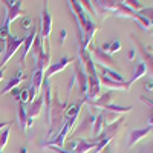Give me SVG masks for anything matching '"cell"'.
Instances as JSON below:
<instances>
[{"label":"cell","instance_id":"30bf717a","mask_svg":"<svg viewBox=\"0 0 153 153\" xmlns=\"http://www.w3.org/2000/svg\"><path fill=\"white\" fill-rule=\"evenodd\" d=\"M37 31H38V23H37V26L32 28V31L25 37V42H23V52H22V57H20V63L22 65H25V60H26L28 54L31 52V49H32V45H34V40H35V37H37Z\"/></svg>","mask_w":153,"mask_h":153},{"label":"cell","instance_id":"ffe728a7","mask_svg":"<svg viewBox=\"0 0 153 153\" xmlns=\"http://www.w3.org/2000/svg\"><path fill=\"white\" fill-rule=\"evenodd\" d=\"M100 109H103V110H107V112H112V113H127V112H130L133 107L132 106H117V104H113V103H109V104H104V106H101Z\"/></svg>","mask_w":153,"mask_h":153},{"label":"cell","instance_id":"3957f363","mask_svg":"<svg viewBox=\"0 0 153 153\" xmlns=\"http://www.w3.org/2000/svg\"><path fill=\"white\" fill-rule=\"evenodd\" d=\"M23 42L25 38H20V37H16V35H9L8 40L5 42V52H3V57L0 60V68H5L6 63L9 61V58L14 57V54L19 51V48L23 46Z\"/></svg>","mask_w":153,"mask_h":153},{"label":"cell","instance_id":"6da1fadb","mask_svg":"<svg viewBox=\"0 0 153 153\" xmlns=\"http://www.w3.org/2000/svg\"><path fill=\"white\" fill-rule=\"evenodd\" d=\"M78 58L83 63L84 71L87 74V80H89V91L86 94V101H94L101 95V84H100V75L95 66V61L91 55L89 51H83L78 52Z\"/></svg>","mask_w":153,"mask_h":153},{"label":"cell","instance_id":"277c9868","mask_svg":"<svg viewBox=\"0 0 153 153\" xmlns=\"http://www.w3.org/2000/svg\"><path fill=\"white\" fill-rule=\"evenodd\" d=\"M2 3L6 8V17L3 20V25L9 26L14 20H17L19 17H23V8H22L20 0H3Z\"/></svg>","mask_w":153,"mask_h":153},{"label":"cell","instance_id":"836d02e7","mask_svg":"<svg viewBox=\"0 0 153 153\" xmlns=\"http://www.w3.org/2000/svg\"><path fill=\"white\" fill-rule=\"evenodd\" d=\"M3 76H5V68H0V81L3 80Z\"/></svg>","mask_w":153,"mask_h":153},{"label":"cell","instance_id":"ac0fdd59","mask_svg":"<svg viewBox=\"0 0 153 153\" xmlns=\"http://www.w3.org/2000/svg\"><path fill=\"white\" fill-rule=\"evenodd\" d=\"M83 103H84V101H78V103L66 104L65 110H63V117H65V121H68V120H71V118H74V117H78Z\"/></svg>","mask_w":153,"mask_h":153},{"label":"cell","instance_id":"4dcf8cb0","mask_svg":"<svg viewBox=\"0 0 153 153\" xmlns=\"http://www.w3.org/2000/svg\"><path fill=\"white\" fill-rule=\"evenodd\" d=\"M66 35H68V32L65 31V29H61L60 31V46H63V45H65V40H66Z\"/></svg>","mask_w":153,"mask_h":153},{"label":"cell","instance_id":"4316f807","mask_svg":"<svg viewBox=\"0 0 153 153\" xmlns=\"http://www.w3.org/2000/svg\"><path fill=\"white\" fill-rule=\"evenodd\" d=\"M124 5L126 6H129L132 11H135V12H139L144 6H143V3L141 2H138V0H129V2H124Z\"/></svg>","mask_w":153,"mask_h":153},{"label":"cell","instance_id":"7a4b0ae2","mask_svg":"<svg viewBox=\"0 0 153 153\" xmlns=\"http://www.w3.org/2000/svg\"><path fill=\"white\" fill-rule=\"evenodd\" d=\"M76 120H78V117H74V118L65 121V124L61 126V129L58 130V133H57L54 138H51L49 141H46L43 146H45V147H48V146H54V147H60V149H63L66 138H68V135H69V132H71V129H72V126L76 123Z\"/></svg>","mask_w":153,"mask_h":153},{"label":"cell","instance_id":"cb8c5ba5","mask_svg":"<svg viewBox=\"0 0 153 153\" xmlns=\"http://www.w3.org/2000/svg\"><path fill=\"white\" fill-rule=\"evenodd\" d=\"M9 135H11V124L6 126L3 129V132L0 133V152H3V149H5V146L8 143V139H9Z\"/></svg>","mask_w":153,"mask_h":153},{"label":"cell","instance_id":"8fae6325","mask_svg":"<svg viewBox=\"0 0 153 153\" xmlns=\"http://www.w3.org/2000/svg\"><path fill=\"white\" fill-rule=\"evenodd\" d=\"M26 78V76H25V72H23V69H17V72L11 76V80L5 84V87L2 89V91H0V95H5V94H8V92H12L14 91V89Z\"/></svg>","mask_w":153,"mask_h":153},{"label":"cell","instance_id":"7c38bea8","mask_svg":"<svg viewBox=\"0 0 153 153\" xmlns=\"http://www.w3.org/2000/svg\"><path fill=\"white\" fill-rule=\"evenodd\" d=\"M91 49H92L94 57H95L94 61H97L100 66H106V65H107V66H113V65H115V60L112 58V55L106 54L104 51H101L100 46H92Z\"/></svg>","mask_w":153,"mask_h":153},{"label":"cell","instance_id":"ba28073f","mask_svg":"<svg viewBox=\"0 0 153 153\" xmlns=\"http://www.w3.org/2000/svg\"><path fill=\"white\" fill-rule=\"evenodd\" d=\"M72 61H75V58H69V57H61L57 63H51V66L45 71V81H49L51 80V76L52 75H55V74H58V72H61V71H65Z\"/></svg>","mask_w":153,"mask_h":153},{"label":"cell","instance_id":"4fadbf2b","mask_svg":"<svg viewBox=\"0 0 153 153\" xmlns=\"http://www.w3.org/2000/svg\"><path fill=\"white\" fill-rule=\"evenodd\" d=\"M100 84H101V86H106L109 91H129L127 81L118 83V81L109 78V76H106V75H103V74L100 75Z\"/></svg>","mask_w":153,"mask_h":153},{"label":"cell","instance_id":"484cf974","mask_svg":"<svg viewBox=\"0 0 153 153\" xmlns=\"http://www.w3.org/2000/svg\"><path fill=\"white\" fill-rule=\"evenodd\" d=\"M121 46H123L121 40H112V42H110V46H109V51H107V54H109V55H113L115 52H118V51L121 49Z\"/></svg>","mask_w":153,"mask_h":153},{"label":"cell","instance_id":"e0dca14e","mask_svg":"<svg viewBox=\"0 0 153 153\" xmlns=\"http://www.w3.org/2000/svg\"><path fill=\"white\" fill-rule=\"evenodd\" d=\"M147 72H149V69H147L146 61H144V60H139L136 65H135V71H133V74H132V78L127 81V86L130 87V86H132L133 83H136L139 78H143Z\"/></svg>","mask_w":153,"mask_h":153},{"label":"cell","instance_id":"52a82bcc","mask_svg":"<svg viewBox=\"0 0 153 153\" xmlns=\"http://www.w3.org/2000/svg\"><path fill=\"white\" fill-rule=\"evenodd\" d=\"M75 72H74V80L75 83H78V87H80V91L81 94H87L89 91V80H87V74L84 71V66H83V63L80 61V58H76L75 60Z\"/></svg>","mask_w":153,"mask_h":153},{"label":"cell","instance_id":"f1b7e54d","mask_svg":"<svg viewBox=\"0 0 153 153\" xmlns=\"http://www.w3.org/2000/svg\"><path fill=\"white\" fill-rule=\"evenodd\" d=\"M48 149L52 150V152H55V153H74V152H71V150H65V149H60V147H54V146H48Z\"/></svg>","mask_w":153,"mask_h":153},{"label":"cell","instance_id":"5b68a950","mask_svg":"<svg viewBox=\"0 0 153 153\" xmlns=\"http://www.w3.org/2000/svg\"><path fill=\"white\" fill-rule=\"evenodd\" d=\"M43 81H45V72L43 71H38L35 69L31 75V83H29V87H28V95H29V104L35 100V97L38 95V92L42 91V86H43Z\"/></svg>","mask_w":153,"mask_h":153},{"label":"cell","instance_id":"2e32d148","mask_svg":"<svg viewBox=\"0 0 153 153\" xmlns=\"http://www.w3.org/2000/svg\"><path fill=\"white\" fill-rule=\"evenodd\" d=\"M43 42H45V45H46V51L35 60V65H37L35 69L45 72V71L51 66V48H49V40H43Z\"/></svg>","mask_w":153,"mask_h":153},{"label":"cell","instance_id":"8992f818","mask_svg":"<svg viewBox=\"0 0 153 153\" xmlns=\"http://www.w3.org/2000/svg\"><path fill=\"white\" fill-rule=\"evenodd\" d=\"M40 34L43 40H48V37L51 35V31H52V19H51V12H49V3L45 2L43 8H42V16H40Z\"/></svg>","mask_w":153,"mask_h":153},{"label":"cell","instance_id":"9c48e42d","mask_svg":"<svg viewBox=\"0 0 153 153\" xmlns=\"http://www.w3.org/2000/svg\"><path fill=\"white\" fill-rule=\"evenodd\" d=\"M95 146H97L95 139H86V138H78L75 141L69 143V149L72 147L71 152L74 153H87L89 150L95 149Z\"/></svg>","mask_w":153,"mask_h":153},{"label":"cell","instance_id":"9a60e30c","mask_svg":"<svg viewBox=\"0 0 153 153\" xmlns=\"http://www.w3.org/2000/svg\"><path fill=\"white\" fill-rule=\"evenodd\" d=\"M45 106V101H43V95H38L32 103L29 104V109L26 110V115H28V120L34 121L38 115L42 113V109Z\"/></svg>","mask_w":153,"mask_h":153},{"label":"cell","instance_id":"d6986e66","mask_svg":"<svg viewBox=\"0 0 153 153\" xmlns=\"http://www.w3.org/2000/svg\"><path fill=\"white\" fill-rule=\"evenodd\" d=\"M104 127H106V118H104L103 112H101V113H98V117L95 118L94 126H92V135H94V139L98 138L101 133H103Z\"/></svg>","mask_w":153,"mask_h":153},{"label":"cell","instance_id":"d590c367","mask_svg":"<svg viewBox=\"0 0 153 153\" xmlns=\"http://www.w3.org/2000/svg\"><path fill=\"white\" fill-rule=\"evenodd\" d=\"M19 153H28V149H26V147H22Z\"/></svg>","mask_w":153,"mask_h":153},{"label":"cell","instance_id":"d6a6232c","mask_svg":"<svg viewBox=\"0 0 153 153\" xmlns=\"http://www.w3.org/2000/svg\"><path fill=\"white\" fill-rule=\"evenodd\" d=\"M141 153H153V147H152V146H147L146 149H143Z\"/></svg>","mask_w":153,"mask_h":153},{"label":"cell","instance_id":"e575fe53","mask_svg":"<svg viewBox=\"0 0 153 153\" xmlns=\"http://www.w3.org/2000/svg\"><path fill=\"white\" fill-rule=\"evenodd\" d=\"M149 126H150V127H153V112H152L150 118H149Z\"/></svg>","mask_w":153,"mask_h":153},{"label":"cell","instance_id":"83f0119b","mask_svg":"<svg viewBox=\"0 0 153 153\" xmlns=\"http://www.w3.org/2000/svg\"><path fill=\"white\" fill-rule=\"evenodd\" d=\"M138 14H141V16H144L149 22H150V25L153 26V6H150V8H143L141 11L138 12Z\"/></svg>","mask_w":153,"mask_h":153},{"label":"cell","instance_id":"7402d4cb","mask_svg":"<svg viewBox=\"0 0 153 153\" xmlns=\"http://www.w3.org/2000/svg\"><path fill=\"white\" fill-rule=\"evenodd\" d=\"M141 51H143L141 54H143V60L146 61V65H147V69L153 75V54H152V49L149 46H143L141 45Z\"/></svg>","mask_w":153,"mask_h":153},{"label":"cell","instance_id":"1f68e13d","mask_svg":"<svg viewBox=\"0 0 153 153\" xmlns=\"http://www.w3.org/2000/svg\"><path fill=\"white\" fill-rule=\"evenodd\" d=\"M135 57H136V51L135 49H130L129 52H127V60H135Z\"/></svg>","mask_w":153,"mask_h":153},{"label":"cell","instance_id":"d4e9b609","mask_svg":"<svg viewBox=\"0 0 153 153\" xmlns=\"http://www.w3.org/2000/svg\"><path fill=\"white\" fill-rule=\"evenodd\" d=\"M20 28L29 34V32L32 31V28H34V26H32V19L28 17V16H23V17H22V22H20Z\"/></svg>","mask_w":153,"mask_h":153},{"label":"cell","instance_id":"44dd1931","mask_svg":"<svg viewBox=\"0 0 153 153\" xmlns=\"http://www.w3.org/2000/svg\"><path fill=\"white\" fill-rule=\"evenodd\" d=\"M19 124H20V129L22 132H26L28 130V115H26V109H25V104L19 103Z\"/></svg>","mask_w":153,"mask_h":153},{"label":"cell","instance_id":"603a6c76","mask_svg":"<svg viewBox=\"0 0 153 153\" xmlns=\"http://www.w3.org/2000/svg\"><path fill=\"white\" fill-rule=\"evenodd\" d=\"M101 74L106 75V76H109V78H112V80H115V81H118V83H124V76H123L121 74H118V72H115V71L110 69V68L101 66Z\"/></svg>","mask_w":153,"mask_h":153},{"label":"cell","instance_id":"5bb4252c","mask_svg":"<svg viewBox=\"0 0 153 153\" xmlns=\"http://www.w3.org/2000/svg\"><path fill=\"white\" fill-rule=\"evenodd\" d=\"M153 132V127H150V126H146L144 129H135V130H132L130 132V139H129V143H127V147H133L136 143H139L143 138H146L147 135H150Z\"/></svg>","mask_w":153,"mask_h":153},{"label":"cell","instance_id":"f546056e","mask_svg":"<svg viewBox=\"0 0 153 153\" xmlns=\"http://www.w3.org/2000/svg\"><path fill=\"white\" fill-rule=\"evenodd\" d=\"M144 89L147 92H153V80H146L144 81Z\"/></svg>","mask_w":153,"mask_h":153}]
</instances>
